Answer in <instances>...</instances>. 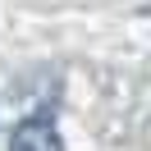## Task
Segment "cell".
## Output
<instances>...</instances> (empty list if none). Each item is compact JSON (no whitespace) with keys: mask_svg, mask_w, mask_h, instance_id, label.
Wrapping results in <instances>:
<instances>
[{"mask_svg":"<svg viewBox=\"0 0 151 151\" xmlns=\"http://www.w3.org/2000/svg\"><path fill=\"white\" fill-rule=\"evenodd\" d=\"M9 151H64V142H60L55 124H50L46 114H32V119H23L19 128H14Z\"/></svg>","mask_w":151,"mask_h":151,"instance_id":"obj_1","label":"cell"}]
</instances>
